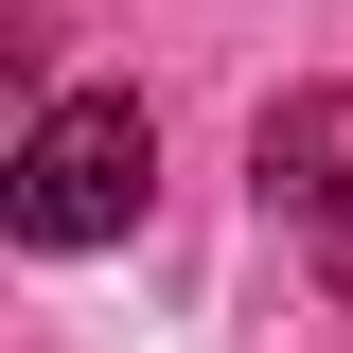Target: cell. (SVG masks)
I'll return each mask as SVG.
<instances>
[{"instance_id": "2", "label": "cell", "mask_w": 353, "mask_h": 353, "mask_svg": "<svg viewBox=\"0 0 353 353\" xmlns=\"http://www.w3.org/2000/svg\"><path fill=\"white\" fill-rule=\"evenodd\" d=\"M248 159H265V212H301V248L353 283V88H283Z\"/></svg>"}, {"instance_id": "1", "label": "cell", "mask_w": 353, "mask_h": 353, "mask_svg": "<svg viewBox=\"0 0 353 353\" xmlns=\"http://www.w3.org/2000/svg\"><path fill=\"white\" fill-rule=\"evenodd\" d=\"M141 176H159L141 88H71V106H36V141H18V176H0V230L71 265V248H106V230H141Z\"/></svg>"}]
</instances>
